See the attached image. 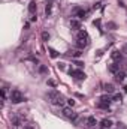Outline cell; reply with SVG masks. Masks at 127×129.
I'll return each mask as SVG.
<instances>
[{
	"mask_svg": "<svg viewBox=\"0 0 127 129\" xmlns=\"http://www.w3.org/2000/svg\"><path fill=\"white\" fill-rule=\"evenodd\" d=\"M69 74H70L73 78H76V80H85V74H84L82 71H73V69H70Z\"/></svg>",
	"mask_w": 127,
	"mask_h": 129,
	"instance_id": "5",
	"label": "cell"
},
{
	"mask_svg": "<svg viewBox=\"0 0 127 129\" xmlns=\"http://www.w3.org/2000/svg\"><path fill=\"white\" fill-rule=\"evenodd\" d=\"M48 51H49V56H51L52 59H55V57H58V51H55L54 48H48Z\"/></svg>",
	"mask_w": 127,
	"mask_h": 129,
	"instance_id": "17",
	"label": "cell"
},
{
	"mask_svg": "<svg viewBox=\"0 0 127 129\" xmlns=\"http://www.w3.org/2000/svg\"><path fill=\"white\" fill-rule=\"evenodd\" d=\"M100 101H102V102H109V104H111V98H109L108 95H103V96L100 98Z\"/></svg>",
	"mask_w": 127,
	"mask_h": 129,
	"instance_id": "22",
	"label": "cell"
},
{
	"mask_svg": "<svg viewBox=\"0 0 127 129\" xmlns=\"http://www.w3.org/2000/svg\"><path fill=\"white\" fill-rule=\"evenodd\" d=\"M58 69L63 71V69H64V63H58Z\"/></svg>",
	"mask_w": 127,
	"mask_h": 129,
	"instance_id": "27",
	"label": "cell"
},
{
	"mask_svg": "<svg viewBox=\"0 0 127 129\" xmlns=\"http://www.w3.org/2000/svg\"><path fill=\"white\" fill-rule=\"evenodd\" d=\"M63 116H64L66 119H69V120H76V119H78V114L72 110V107L63 108Z\"/></svg>",
	"mask_w": 127,
	"mask_h": 129,
	"instance_id": "3",
	"label": "cell"
},
{
	"mask_svg": "<svg viewBox=\"0 0 127 129\" xmlns=\"http://www.w3.org/2000/svg\"><path fill=\"white\" fill-rule=\"evenodd\" d=\"M67 102H69V105H70V107H73V105H75V101H73V99H69Z\"/></svg>",
	"mask_w": 127,
	"mask_h": 129,
	"instance_id": "26",
	"label": "cell"
},
{
	"mask_svg": "<svg viewBox=\"0 0 127 129\" xmlns=\"http://www.w3.org/2000/svg\"><path fill=\"white\" fill-rule=\"evenodd\" d=\"M109 72H112V74H117V72H120V65L118 63H112V65H109Z\"/></svg>",
	"mask_w": 127,
	"mask_h": 129,
	"instance_id": "10",
	"label": "cell"
},
{
	"mask_svg": "<svg viewBox=\"0 0 127 129\" xmlns=\"http://www.w3.org/2000/svg\"><path fill=\"white\" fill-rule=\"evenodd\" d=\"M121 56H123V54H121L120 51H117V50L112 51V54H111V57H112L114 60H121Z\"/></svg>",
	"mask_w": 127,
	"mask_h": 129,
	"instance_id": "13",
	"label": "cell"
},
{
	"mask_svg": "<svg viewBox=\"0 0 127 129\" xmlns=\"http://www.w3.org/2000/svg\"><path fill=\"white\" fill-rule=\"evenodd\" d=\"M87 125H88V126H96V125H97L96 117H94V116H90V117L87 119Z\"/></svg>",
	"mask_w": 127,
	"mask_h": 129,
	"instance_id": "12",
	"label": "cell"
},
{
	"mask_svg": "<svg viewBox=\"0 0 127 129\" xmlns=\"http://www.w3.org/2000/svg\"><path fill=\"white\" fill-rule=\"evenodd\" d=\"M73 63H75V65H76L78 68H82V66H84V63H82V62H79V60H75Z\"/></svg>",
	"mask_w": 127,
	"mask_h": 129,
	"instance_id": "24",
	"label": "cell"
},
{
	"mask_svg": "<svg viewBox=\"0 0 127 129\" xmlns=\"http://www.w3.org/2000/svg\"><path fill=\"white\" fill-rule=\"evenodd\" d=\"M123 53H126V54H127V45L124 47V48H123Z\"/></svg>",
	"mask_w": 127,
	"mask_h": 129,
	"instance_id": "28",
	"label": "cell"
},
{
	"mask_svg": "<svg viewBox=\"0 0 127 129\" xmlns=\"http://www.w3.org/2000/svg\"><path fill=\"white\" fill-rule=\"evenodd\" d=\"M70 27L73 30H79L81 29V21L79 20H70Z\"/></svg>",
	"mask_w": 127,
	"mask_h": 129,
	"instance_id": "9",
	"label": "cell"
},
{
	"mask_svg": "<svg viewBox=\"0 0 127 129\" xmlns=\"http://www.w3.org/2000/svg\"><path fill=\"white\" fill-rule=\"evenodd\" d=\"M73 12H75V15L79 18V20H84L85 18V11L82 9V8H79V6H76L75 9H73Z\"/></svg>",
	"mask_w": 127,
	"mask_h": 129,
	"instance_id": "6",
	"label": "cell"
},
{
	"mask_svg": "<svg viewBox=\"0 0 127 129\" xmlns=\"http://www.w3.org/2000/svg\"><path fill=\"white\" fill-rule=\"evenodd\" d=\"M124 77H126V75H124L123 72H117V74H115V80H117L118 83H121V81H124Z\"/></svg>",
	"mask_w": 127,
	"mask_h": 129,
	"instance_id": "15",
	"label": "cell"
},
{
	"mask_svg": "<svg viewBox=\"0 0 127 129\" xmlns=\"http://www.w3.org/2000/svg\"><path fill=\"white\" fill-rule=\"evenodd\" d=\"M27 129H31V128H27Z\"/></svg>",
	"mask_w": 127,
	"mask_h": 129,
	"instance_id": "29",
	"label": "cell"
},
{
	"mask_svg": "<svg viewBox=\"0 0 127 129\" xmlns=\"http://www.w3.org/2000/svg\"><path fill=\"white\" fill-rule=\"evenodd\" d=\"M76 39L88 45V41H90V36H88V33H87L85 30H78V35H76Z\"/></svg>",
	"mask_w": 127,
	"mask_h": 129,
	"instance_id": "4",
	"label": "cell"
},
{
	"mask_svg": "<svg viewBox=\"0 0 127 129\" xmlns=\"http://www.w3.org/2000/svg\"><path fill=\"white\" fill-rule=\"evenodd\" d=\"M36 9H37L36 2H33V0H31V2L28 3V12H30V14H34V12H36Z\"/></svg>",
	"mask_w": 127,
	"mask_h": 129,
	"instance_id": "11",
	"label": "cell"
},
{
	"mask_svg": "<svg viewBox=\"0 0 127 129\" xmlns=\"http://www.w3.org/2000/svg\"><path fill=\"white\" fill-rule=\"evenodd\" d=\"M48 99H49V102L54 104V105H63V104H64L63 96H61L57 90H51V92H48Z\"/></svg>",
	"mask_w": 127,
	"mask_h": 129,
	"instance_id": "1",
	"label": "cell"
},
{
	"mask_svg": "<svg viewBox=\"0 0 127 129\" xmlns=\"http://www.w3.org/2000/svg\"><path fill=\"white\" fill-rule=\"evenodd\" d=\"M42 41H49V33L48 32H42Z\"/></svg>",
	"mask_w": 127,
	"mask_h": 129,
	"instance_id": "20",
	"label": "cell"
},
{
	"mask_svg": "<svg viewBox=\"0 0 127 129\" xmlns=\"http://www.w3.org/2000/svg\"><path fill=\"white\" fill-rule=\"evenodd\" d=\"M76 47H78V50H84L87 47V44H84V42H81V41L76 39Z\"/></svg>",
	"mask_w": 127,
	"mask_h": 129,
	"instance_id": "19",
	"label": "cell"
},
{
	"mask_svg": "<svg viewBox=\"0 0 127 129\" xmlns=\"http://www.w3.org/2000/svg\"><path fill=\"white\" fill-rule=\"evenodd\" d=\"M48 84H49V86H52V87H55V84H57V83H55L54 80H48Z\"/></svg>",
	"mask_w": 127,
	"mask_h": 129,
	"instance_id": "25",
	"label": "cell"
},
{
	"mask_svg": "<svg viewBox=\"0 0 127 129\" xmlns=\"http://www.w3.org/2000/svg\"><path fill=\"white\" fill-rule=\"evenodd\" d=\"M81 54H82L81 50H69V51H67V56H69V57H73V59L81 57Z\"/></svg>",
	"mask_w": 127,
	"mask_h": 129,
	"instance_id": "7",
	"label": "cell"
},
{
	"mask_svg": "<svg viewBox=\"0 0 127 129\" xmlns=\"http://www.w3.org/2000/svg\"><path fill=\"white\" fill-rule=\"evenodd\" d=\"M100 126L103 129H111L112 128V120H111V119H103V120L100 122Z\"/></svg>",
	"mask_w": 127,
	"mask_h": 129,
	"instance_id": "8",
	"label": "cell"
},
{
	"mask_svg": "<svg viewBox=\"0 0 127 129\" xmlns=\"http://www.w3.org/2000/svg\"><path fill=\"white\" fill-rule=\"evenodd\" d=\"M51 12H52V5H51V2H49V3L45 6V14H46V17H49Z\"/></svg>",
	"mask_w": 127,
	"mask_h": 129,
	"instance_id": "14",
	"label": "cell"
},
{
	"mask_svg": "<svg viewBox=\"0 0 127 129\" xmlns=\"http://www.w3.org/2000/svg\"><path fill=\"white\" fill-rule=\"evenodd\" d=\"M112 99H114V101H115V102H120V101H121V99H123V96H121V95H120V93H115V95H114V98H112Z\"/></svg>",
	"mask_w": 127,
	"mask_h": 129,
	"instance_id": "21",
	"label": "cell"
},
{
	"mask_svg": "<svg viewBox=\"0 0 127 129\" xmlns=\"http://www.w3.org/2000/svg\"><path fill=\"white\" fill-rule=\"evenodd\" d=\"M39 72H40V74H46V72H48V68H46V66H43V65H42V66H40V68H39Z\"/></svg>",
	"mask_w": 127,
	"mask_h": 129,
	"instance_id": "23",
	"label": "cell"
},
{
	"mask_svg": "<svg viewBox=\"0 0 127 129\" xmlns=\"http://www.w3.org/2000/svg\"><path fill=\"white\" fill-rule=\"evenodd\" d=\"M99 108H102V110H108L109 108V102H99Z\"/></svg>",
	"mask_w": 127,
	"mask_h": 129,
	"instance_id": "18",
	"label": "cell"
},
{
	"mask_svg": "<svg viewBox=\"0 0 127 129\" xmlns=\"http://www.w3.org/2000/svg\"><path fill=\"white\" fill-rule=\"evenodd\" d=\"M22 101H24L22 93H21L18 89H13V90L10 92V102H12V104H19V102H22Z\"/></svg>",
	"mask_w": 127,
	"mask_h": 129,
	"instance_id": "2",
	"label": "cell"
},
{
	"mask_svg": "<svg viewBox=\"0 0 127 129\" xmlns=\"http://www.w3.org/2000/svg\"><path fill=\"white\" fill-rule=\"evenodd\" d=\"M114 90H115V89H114L112 84H105V92H106V93H114Z\"/></svg>",
	"mask_w": 127,
	"mask_h": 129,
	"instance_id": "16",
	"label": "cell"
}]
</instances>
